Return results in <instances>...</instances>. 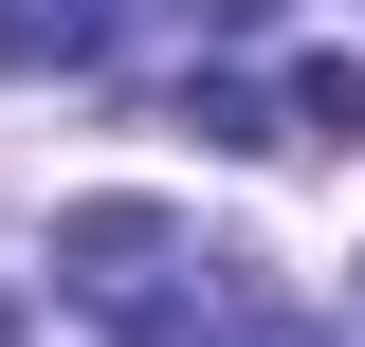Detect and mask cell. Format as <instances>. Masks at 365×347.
<instances>
[{
	"mask_svg": "<svg viewBox=\"0 0 365 347\" xmlns=\"http://www.w3.org/2000/svg\"><path fill=\"white\" fill-rule=\"evenodd\" d=\"M0 74H91V0H0Z\"/></svg>",
	"mask_w": 365,
	"mask_h": 347,
	"instance_id": "3",
	"label": "cell"
},
{
	"mask_svg": "<svg viewBox=\"0 0 365 347\" xmlns=\"http://www.w3.org/2000/svg\"><path fill=\"white\" fill-rule=\"evenodd\" d=\"M256 37H274V0H91V74H128V91H182Z\"/></svg>",
	"mask_w": 365,
	"mask_h": 347,
	"instance_id": "2",
	"label": "cell"
},
{
	"mask_svg": "<svg viewBox=\"0 0 365 347\" xmlns=\"http://www.w3.org/2000/svg\"><path fill=\"white\" fill-rule=\"evenodd\" d=\"M55 293L110 347H347V329H311L274 293L256 238H201L182 201H73L55 219Z\"/></svg>",
	"mask_w": 365,
	"mask_h": 347,
	"instance_id": "1",
	"label": "cell"
}]
</instances>
